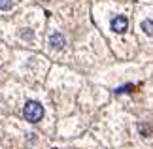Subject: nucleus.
I'll return each instance as SVG.
<instances>
[{
    "instance_id": "2",
    "label": "nucleus",
    "mask_w": 153,
    "mask_h": 149,
    "mask_svg": "<svg viewBox=\"0 0 153 149\" xmlns=\"http://www.w3.org/2000/svg\"><path fill=\"white\" fill-rule=\"evenodd\" d=\"M110 27H111V30H114V32L123 34V32H127V28H128V21H127L125 15H115L114 19H111Z\"/></svg>"
},
{
    "instance_id": "1",
    "label": "nucleus",
    "mask_w": 153,
    "mask_h": 149,
    "mask_svg": "<svg viewBox=\"0 0 153 149\" xmlns=\"http://www.w3.org/2000/svg\"><path fill=\"white\" fill-rule=\"evenodd\" d=\"M23 115H25L28 123H38L44 117V106L36 102V100H28L25 104V108H23Z\"/></svg>"
},
{
    "instance_id": "5",
    "label": "nucleus",
    "mask_w": 153,
    "mask_h": 149,
    "mask_svg": "<svg viewBox=\"0 0 153 149\" xmlns=\"http://www.w3.org/2000/svg\"><path fill=\"white\" fill-rule=\"evenodd\" d=\"M11 6H13V0H0V10L2 11L11 10Z\"/></svg>"
},
{
    "instance_id": "3",
    "label": "nucleus",
    "mask_w": 153,
    "mask_h": 149,
    "mask_svg": "<svg viewBox=\"0 0 153 149\" xmlns=\"http://www.w3.org/2000/svg\"><path fill=\"white\" fill-rule=\"evenodd\" d=\"M49 45L53 49H62V47L66 45V40H64V36L61 32H53L49 36Z\"/></svg>"
},
{
    "instance_id": "4",
    "label": "nucleus",
    "mask_w": 153,
    "mask_h": 149,
    "mask_svg": "<svg viewBox=\"0 0 153 149\" xmlns=\"http://www.w3.org/2000/svg\"><path fill=\"white\" fill-rule=\"evenodd\" d=\"M140 28H142L148 36H153V19H144L140 23Z\"/></svg>"
},
{
    "instance_id": "8",
    "label": "nucleus",
    "mask_w": 153,
    "mask_h": 149,
    "mask_svg": "<svg viewBox=\"0 0 153 149\" xmlns=\"http://www.w3.org/2000/svg\"><path fill=\"white\" fill-rule=\"evenodd\" d=\"M140 132H142L144 136H148L151 132V127H148V125H140Z\"/></svg>"
},
{
    "instance_id": "7",
    "label": "nucleus",
    "mask_w": 153,
    "mask_h": 149,
    "mask_svg": "<svg viewBox=\"0 0 153 149\" xmlns=\"http://www.w3.org/2000/svg\"><path fill=\"white\" fill-rule=\"evenodd\" d=\"M21 36L25 38V40H30L32 38V32H30V28H23V32H21Z\"/></svg>"
},
{
    "instance_id": "6",
    "label": "nucleus",
    "mask_w": 153,
    "mask_h": 149,
    "mask_svg": "<svg viewBox=\"0 0 153 149\" xmlns=\"http://www.w3.org/2000/svg\"><path fill=\"white\" fill-rule=\"evenodd\" d=\"M132 89H134V85H131V83H128V85H123V87H119L115 93H117V94H121V93H131Z\"/></svg>"
}]
</instances>
